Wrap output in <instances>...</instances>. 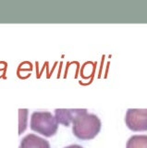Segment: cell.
Masks as SVG:
<instances>
[{"label":"cell","mask_w":147,"mask_h":148,"mask_svg":"<svg viewBox=\"0 0 147 148\" xmlns=\"http://www.w3.org/2000/svg\"><path fill=\"white\" fill-rule=\"evenodd\" d=\"M73 134L80 140H92L100 132L101 120L94 114H89L84 109L73 120Z\"/></svg>","instance_id":"6da1fadb"},{"label":"cell","mask_w":147,"mask_h":148,"mask_svg":"<svg viewBox=\"0 0 147 148\" xmlns=\"http://www.w3.org/2000/svg\"><path fill=\"white\" fill-rule=\"evenodd\" d=\"M84 109H56L55 114H56V119L57 123L64 125L65 127H68L70 123L73 122V120L80 113H81Z\"/></svg>","instance_id":"277c9868"},{"label":"cell","mask_w":147,"mask_h":148,"mask_svg":"<svg viewBox=\"0 0 147 148\" xmlns=\"http://www.w3.org/2000/svg\"><path fill=\"white\" fill-rule=\"evenodd\" d=\"M20 148H51L50 143L44 138H41L35 134H28L22 138Z\"/></svg>","instance_id":"5b68a950"},{"label":"cell","mask_w":147,"mask_h":148,"mask_svg":"<svg viewBox=\"0 0 147 148\" xmlns=\"http://www.w3.org/2000/svg\"><path fill=\"white\" fill-rule=\"evenodd\" d=\"M65 148H83V147L79 145H68Z\"/></svg>","instance_id":"52a82bcc"},{"label":"cell","mask_w":147,"mask_h":148,"mask_svg":"<svg viewBox=\"0 0 147 148\" xmlns=\"http://www.w3.org/2000/svg\"><path fill=\"white\" fill-rule=\"evenodd\" d=\"M125 122L127 127L133 132L147 131V109H128Z\"/></svg>","instance_id":"3957f363"},{"label":"cell","mask_w":147,"mask_h":148,"mask_svg":"<svg viewBox=\"0 0 147 148\" xmlns=\"http://www.w3.org/2000/svg\"><path fill=\"white\" fill-rule=\"evenodd\" d=\"M31 129L45 137H51L57 133L58 123L52 113L48 111H36L31 114Z\"/></svg>","instance_id":"7a4b0ae2"},{"label":"cell","mask_w":147,"mask_h":148,"mask_svg":"<svg viewBox=\"0 0 147 148\" xmlns=\"http://www.w3.org/2000/svg\"><path fill=\"white\" fill-rule=\"evenodd\" d=\"M126 148H147V135H133L127 142Z\"/></svg>","instance_id":"8992f818"}]
</instances>
